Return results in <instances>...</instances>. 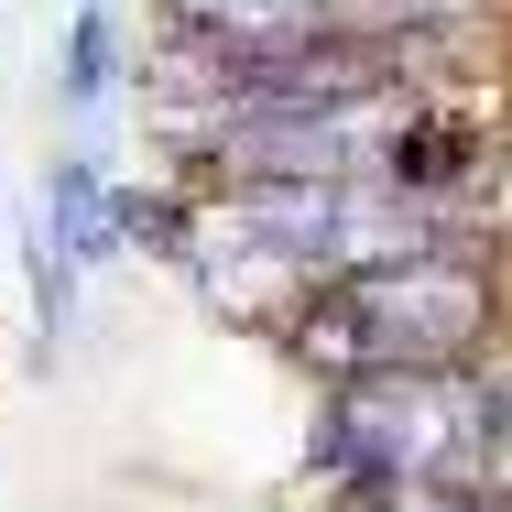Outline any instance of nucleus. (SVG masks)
Returning a JSON list of instances; mask_svg holds the SVG:
<instances>
[{"mask_svg": "<svg viewBox=\"0 0 512 512\" xmlns=\"http://www.w3.org/2000/svg\"><path fill=\"white\" fill-rule=\"evenodd\" d=\"M327 11V33H371V44H404L425 22H469L480 0H316Z\"/></svg>", "mask_w": 512, "mask_h": 512, "instance_id": "20e7f679", "label": "nucleus"}, {"mask_svg": "<svg viewBox=\"0 0 512 512\" xmlns=\"http://www.w3.org/2000/svg\"><path fill=\"white\" fill-rule=\"evenodd\" d=\"M306 360L327 371H382V360H480L491 327H502V295L469 251L436 240H404V251H371L349 273H327L306 295Z\"/></svg>", "mask_w": 512, "mask_h": 512, "instance_id": "f257e3e1", "label": "nucleus"}, {"mask_svg": "<svg viewBox=\"0 0 512 512\" xmlns=\"http://www.w3.org/2000/svg\"><path fill=\"white\" fill-rule=\"evenodd\" d=\"M120 88V11L109 0H88L77 22H66V66H55V109L66 120H88V109Z\"/></svg>", "mask_w": 512, "mask_h": 512, "instance_id": "7ed1b4c3", "label": "nucleus"}, {"mask_svg": "<svg viewBox=\"0 0 512 512\" xmlns=\"http://www.w3.org/2000/svg\"><path fill=\"white\" fill-rule=\"evenodd\" d=\"M338 512H360V502H338Z\"/></svg>", "mask_w": 512, "mask_h": 512, "instance_id": "39448f33", "label": "nucleus"}, {"mask_svg": "<svg viewBox=\"0 0 512 512\" xmlns=\"http://www.w3.org/2000/svg\"><path fill=\"white\" fill-rule=\"evenodd\" d=\"M44 251L66 273H99V262L131 251L120 240V186L99 175V153H55V175H44Z\"/></svg>", "mask_w": 512, "mask_h": 512, "instance_id": "f03ea898", "label": "nucleus"}]
</instances>
